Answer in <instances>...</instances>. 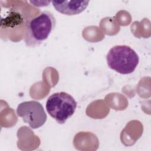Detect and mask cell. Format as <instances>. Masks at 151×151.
<instances>
[{"mask_svg": "<svg viewBox=\"0 0 151 151\" xmlns=\"http://www.w3.org/2000/svg\"><path fill=\"white\" fill-rule=\"evenodd\" d=\"M56 19L53 14L44 11L35 17L27 19L24 40L28 47L40 46L49 37L54 29Z\"/></svg>", "mask_w": 151, "mask_h": 151, "instance_id": "obj_1", "label": "cell"}, {"mask_svg": "<svg viewBox=\"0 0 151 151\" xmlns=\"http://www.w3.org/2000/svg\"><path fill=\"white\" fill-rule=\"evenodd\" d=\"M106 59L109 68L122 74L133 73L139 62L135 51L126 45L113 47L109 51Z\"/></svg>", "mask_w": 151, "mask_h": 151, "instance_id": "obj_2", "label": "cell"}, {"mask_svg": "<svg viewBox=\"0 0 151 151\" xmlns=\"http://www.w3.org/2000/svg\"><path fill=\"white\" fill-rule=\"evenodd\" d=\"M45 107L50 116L59 124H64L74 113L77 102L70 94L61 91L51 95Z\"/></svg>", "mask_w": 151, "mask_h": 151, "instance_id": "obj_3", "label": "cell"}, {"mask_svg": "<svg viewBox=\"0 0 151 151\" xmlns=\"http://www.w3.org/2000/svg\"><path fill=\"white\" fill-rule=\"evenodd\" d=\"M17 114L22 117L23 121L32 129L40 127L47 120V114L42 104L34 100L19 104L17 108Z\"/></svg>", "mask_w": 151, "mask_h": 151, "instance_id": "obj_4", "label": "cell"}, {"mask_svg": "<svg viewBox=\"0 0 151 151\" xmlns=\"http://www.w3.org/2000/svg\"><path fill=\"white\" fill-rule=\"evenodd\" d=\"M52 5L58 12L67 15H74L81 13L87 7L89 1H52Z\"/></svg>", "mask_w": 151, "mask_h": 151, "instance_id": "obj_5", "label": "cell"}]
</instances>
